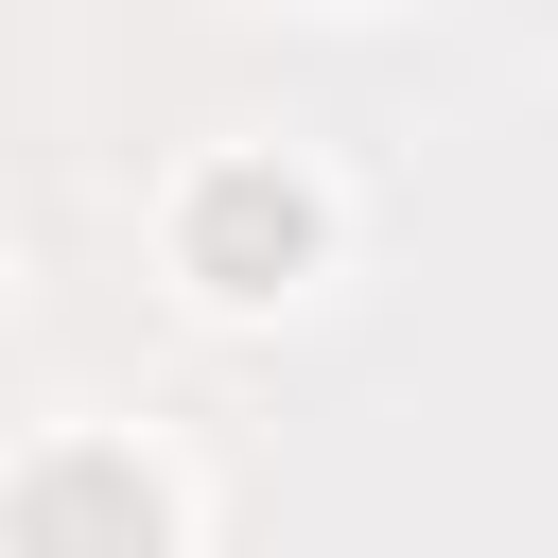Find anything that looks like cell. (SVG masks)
I'll use <instances>...</instances> for the list:
<instances>
[{"mask_svg":"<svg viewBox=\"0 0 558 558\" xmlns=\"http://www.w3.org/2000/svg\"><path fill=\"white\" fill-rule=\"evenodd\" d=\"M174 262H192L209 296H279V279L314 262V192H296L279 157H209L192 209H174Z\"/></svg>","mask_w":558,"mask_h":558,"instance_id":"obj_1","label":"cell"},{"mask_svg":"<svg viewBox=\"0 0 558 558\" xmlns=\"http://www.w3.org/2000/svg\"><path fill=\"white\" fill-rule=\"evenodd\" d=\"M174 523H157V488H140V453H52L35 488H17V558H157Z\"/></svg>","mask_w":558,"mask_h":558,"instance_id":"obj_2","label":"cell"}]
</instances>
